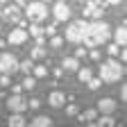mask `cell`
I'll return each instance as SVG.
<instances>
[{
  "label": "cell",
  "mask_w": 127,
  "mask_h": 127,
  "mask_svg": "<svg viewBox=\"0 0 127 127\" xmlns=\"http://www.w3.org/2000/svg\"><path fill=\"white\" fill-rule=\"evenodd\" d=\"M109 39H111V27H109V23H104V21L98 18V21L89 23L82 43L86 48H95V45H100V43H107Z\"/></svg>",
  "instance_id": "6da1fadb"
},
{
  "label": "cell",
  "mask_w": 127,
  "mask_h": 127,
  "mask_svg": "<svg viewBox=\"0 0 127 127\" xmlns=\"http://www.w3.org/2000/svg\"><path fill=\"white\" fill-rule=\"evenodd\" d=\"M123 73H125V68L120 66V61H116L114 57L100 64V79H102V82H118V79L123 77Z\"/></svg>",
  "instance_id": "7a4b0ae2"
},
{
  "label": "cell",
  "mask_w": 127,
  "mask_h": 127,
  "mask_svg": "<svg viewBox=\"0 0 127 127\" xmlns=\"http://www.w3.org/2000/svg\"><path fill=\"white\" fill-rule=\"evenodd\" d=\"M25 16L32 21V23H41V21H45L48 18V7H45V2H30L25 5Z\"/></svg>",
  "instance_id": "3957f363"
},
{
  "label": "cell",
  "mask_w": 127,
  "mask_h": 127,
  "mask_svg": "<svg viewBox=\"0 0 127 127\" xmlns=\"http://www.w3.org/2000/svg\"><path fill=\"white\" fill-rule=\"evenodd\" d=\"M86 27H89V23L82 18V21H73L70 25H68V30H66V39L70 41V43H82V39H84V34H86Z\"/></svg>",
  "instance_id": "277c9868"
},
{
  "label": "cell",
  "mask_w": 127,
  "mask_h": 127,
  "mask_svg": "<svg viewBox=\"0 0 127 127\" xmlns=\"http://www.w3.org/2000/svg\"><path fill=\"white\" fill-rule=\"evenodd\" d=\"M18 70V59L11 52H0V73L2 75H14Z\"/></svg>",
  "instance_id": "5b68a950"
},
{
  "label": "cell",
  "mask_w": 127,
  "mask_h": 127,
  "mask_svg": "<svg viewBox=\"0 0 127 127\" xmlns=\"http://www.w3.org/2000/svg\"><path fill=\"white\" fill-rule=\"evenodd\" d=\"M52 16H55V21H59V23H66L70 18V9L66 5V0H57V5L52 7Z\"/></svg>",
  "instance_id": "8992f818"
},
{
  "label": "cell",
  "mask_w": 127,
  "mask_h": 127,
  "mask_svg": "<svg viewBox=\"0 0 127 127\" xmlns=\"http://www.w3.org/2000/svg\"><path fill=\"white\" fill-rule=\"evenodd\" d=\"M27 30H23V27H14L11 32H9V36H7V41L11 43V45H23L25 41H27Z\"/></svg>",
  "instance_id": "52a82bcc"
},
{
  "label": "cell",
  "mask_w": 127,
  "mask_h": 127,
  "mask_svg": "<svg viewBox=\"0 0 127 127\" xmlns=\"http://www.w3.org/2000/svg\"><path fill=\"white\" fill-rule=\"evenodd\" d=\"M7 107H9V111H21V114H23V111L27 109V100H25V98H21L18 93H14L11 98L7 100Z\"/></svg>",
  "instance_id": "ba28073f"
},
{
  "label": "cell",
  "mask_w": 127,
  "mask_h": 127,
  "mask_svg": "<svg viewBox=\"0 0 127 127\" xmlns=\"http://www.w3.org/2000/svg\"><path fill=\"white\" fill-rule=\"evenodd\" d=\"M114 111H116V100L114 98L98 100V114H114Z\"/></svg>",
  "instance_id": "9c48e42d"
},
{
  "label": "cell",
  "mask_w": 127,
  "mask_h": 127,
  "mask_svg": "<svg viewBox=\"0 0 127 127\" xmlns=\"http://www.w3.org/2000/svg\"><path fill=\"white\" fill-rule=\"evenodd\" d=\"M64 102H66V93H64V91H52L50 95H48V104L55 107V109L64 107Z\"/></svg>",
  "instance_id": "30bf717a"
},
{
  "label": "cell",
  "mask_w": 127,
  "mask_h": 127,
  "mask_svg": "<svg viewBox=\"0 0 127 127\" xmlns=\"http://www.w3.org/2000/svg\"><path fill=\"white\" fill-rule=\"evenodd\" d=\"M7 125H9V127H25L27 120H25V116L21 114V111H11V116H9Z\"/></svg>",
  "instance_id": "8fae6325"
},
{
  "label": "cell",
  "mask_w": 127,
  "mask_h": 127,
  "mask_svg": "<svg viewBox=\"0 0 127 127\" xmlns=\"http://www.w3.org/2000/svg\"><path fill=\"white\" fill-rule=\"evenodd\" d=\"M114 41H116V45L125 48V43H127V27L125 25H120V27L114 30Z\"/></svg>",
  "instance_id": "7c38bea8"
},
{
  "label": "cell",
  "mask_w": 127,
  "mask_h": 127,
  "mask_svg": "<svg viewBox=\"0 0 127 127\" xmlns=\"http://www.w3.org/2000/svg\"><path fill=\"white\" fill-rule=\"evenodd\" d=\"M91 125H95V127H114V125H116V120L111 118V114H102L100 118L91 120Z\"/></svg>",
  "instance_id": "4fadbf2b"
},
{
  "label": "cell",
  "mask_w": 127,
  "mask_h": 127,
  "mask_svg": "<svg viewBox=\"0 0 127 127\" xmlns=\"http://www.w3.org/2000/svg\"><path fill=\"white\" fill-rule=\"evenodd\" d=\"M61 66H64V70H68V73H75V70L79 68V59H77V57H64Z\"/></svg>",
  "instance_id": "5bb4252c"
},
{
  "label": "cell",
  "mask_w": 127,
  "mask_h": 127,
  "mask_svg": "<svg viewBox=\"0 0 127 127\" xmlns=\"http://www.w3.org/2000/svg\"><path fill=\"white\" fill-rule=\"evenodd\" d=\"M32 127H50L52 125V118L50 116H36L34 120H30Z\"/></svg>",
  "instance_id": "9a60e30c"
},
{
  "label": "cell",
  "mask_w": 127,
  "mask_h": 127,
  "mask_svg": "<svg viewBox=\"0 0 127 127\" xmlns=\"http://www.w3.org/2000/svg\"><path fill=\"white\" fill-rule=\"evenodd\" d=\"M75 73H77V77H79V82H82V84H86V82H89V79L93 77V73H91V68H86V66H84V68H82V66H79V68H77Z\"/></svg>",
  "instance_id": "2e32d148"
},
{
  "label": "cell",
  "mask_w": 127,
  "mask_h": 127,
  "mask_svg": "<svg viewBox=\"0 0 127 127\" xmlns=\"http://www.w3.org/2000/svg\"><path fill=\"white\" fill-rule=\"evenodd\" d=\"M95 118H98V109H86V111L79 114V120H82V123H91Z\"/></svg>",
  "instance_id": "e0dca14e"
},
{
  "label": "cell",
  "mask_w": 127,
  "mask_h": 127,
  "mask_svg": "<svg viewBox=\"0 0 127 127\" xmlns=\"http://www.w3.org/2000/svg\"><path fill=\"white\" fill-rule=\"evenodd\" d=\"M27 34H30V36H34V39H39V36H45V32H43V27H41L39 23H32Z\"/></svg>",
  "instance_id": "ac0fdd59"
},
{
  "label": "cell",
  "mask_w": 127,
  "mask_h": 127,
  "mask_svg": "<svg viewBox=\"0 0 127 127\" xmlns=\"http://www.w3.org/2000/svg\"><path fill=\"white\" fill-rule=\"evenodd\" d=\"M30 57L32 59H43L45 57V48L43 45H34V48H32V52H30Z\"/></svg>",
  "instance_id": "d6986e66"
},
{
  "label": "cell",
  "mask_w": 127,
  "mask_h": 127,
  "mask_svg": "<svg viewBox=\"0 0 127 127\" xmlns=\"http://www.w3.org/2000/svg\"><path fill=\"white\" fill-rule=\"evenodd\" d=\"M32 66H34V64H32V59H25V61H18V70H23L25 75H30V73H32Z\"/></svg>",
  "instance_id": "ffe728a7"
},
{
  "label": "cell",
  "mask_w": 127,
  "mask_h": 127,
  "mask_svg": "<svg viewBox=\"0 0 127 127\" xmlns=\"http://www.w3.org/2000/svg\"><path fill=\"white\" fill-rule=\"evenodd\" d=\"M21 86L27 89V91H30V89H34V86H36V77H30V75H27V77L23 79V84H21Z\"/></svg>",
  "instance_id": "44dd1931"
},
{
  "label": "cell",
  "mask_w": 127,
  "mask_h": 127,
  "mask_svg": "<svg viewBox=\"0 0 127 127\" xmlns=\"http://www.w3.org/2000/svg\"><path fill=\"white\" fill-rule=\"evenodd\" d=\"M32 73H34V77H45L48 75V68L45 66H32Z\"/></svg>",
  "instance_id": "7402d4cb"
},
{
  "label": "cell",
  "mask_w": 127,
  "mask_h": 127,
  "mask_svg": "<svg viewBox=\"0 0 127 127\" xmlns=\"http://www.w3.org/2000/svg\"><path fill=\"white\" fill-rule=\"evenodd\" d=\"M86 84H89V89H91V91H95V89H100V86H102V79H100V77H91Z\"/></svg>",
  "instance_id": "603a6c76"
},
{
  "label": "cell",
  "mask_w": 127,
  "mask_h": 127,
  "mask_svg": "<svg viewBox=\"0 0 127 127\" xmlns=\"http://www.w3.org/2000/svg\"><path fill=\"white\" fill-rule=\"evenodd\" d=\"M61 43H64V39H61V36H57V34H52V36H50V45H52V48H59Z\"/></svg>",
  "instance_id": "cb8c5ba5"
},
{
  "label": "cell",
  "mask_w": 127,
  "mask_h": 127,
  "mask_svg": "<svg viewBox=\"0 0 127 127\" xmlns=\"http://www.w3.org/2000/svg\"><path fill=\"white\" fill-rule=\"evenodd\" d=\"M107 50H109V55H111V57H116V55L120 52V45H116V43H111V45L107 48Z\"/></svg>",
  "instance_id": "d4e9b609"
},
{
  "label": "cell",
  "mask_w": 127,
  "mask_h": 127,
  "mask_svg": "<svg viewBox=\"0 0 127 127\" xmlns=\"http://www.w3.org/2000/svg\"><path fill=\"white\" fill-rule=\"evenodd\" d=\"M66 114L68 116H77V104H68L66 107Z\"/></svg>",
  "instance_id": "484cf974"
},
{
  "label": "cell",
  "mask_w": 127,
  "mask_h": 127,
  "mask_svg": "<svg viewBox=\"0 0 127 127\" xmlns=\"http://www.w3.org/2000/svg\"><path fill=\"white\" fill-rule=\"evenodd\" d=\"M43 32H45V36H52L57 30H55V25H48V27H43Z\"/></svg>",
  "instance_id": "4316f807"
},
{
  "label": "cell",
  "mask_w": 127,
  "mask_h": 127,
  "mask_svg": "<svg viewBox=\"0 0 127 127\" xmlns=\"http://www.w3.org/2000/svg\"><path fill=\"white\" fill-rule=\"evenodd\" d=\"M0 86H9V75H2V77H0Z\"/></svg>",
  "instance_id": "83f0119b"
},
{
  "label": "cell",
  "mask_w": 127,
  "mask_h": 127,
  "mask_svg": "<svg viewBox=\"0 0 127 127\" xmlns=\"http://www.w3.org/2000/svg\"><path fill=\"white\" fill-rule=\"evenodd\" d=\"M39 104H41L39 100H30V102H27V107H32V109H39Z\"/></svg>",
  "instance_id": "f1b7e54d"
},
{
  "label": "cell",
  "mask_w": 127,
  "mask_h": 127,
  "mask_svg": "<svg viewBox=\"0 0 127 127\" xmlns=\"http://www.w3.org/2000/svg\"><path fill=\"white\" fill-rule=\"evenodd\" d=\"M120 100H123V102L127 100V86H123V89H120Z\"/></svg>",
  "instance_id": "f546056e"
},
{
  "label": "cell",
  "mask_w": 127,
  "mask_h": 127,
  "mask_svg": "<svg viewBox=\"0 0 127 127\" xmlns=\"http://www.w3.org/2000/svg\"><path fill=\"white\" fill-rule=\"evenodd\" d=\"M84 55H86V50H84V48H77V52H75V57L79 59V57H84Z\"/></svg>",
  "instance_id": "4dcf8cb0"
},
{
  "label": "cell",
  "mask_w": 127,
  "mask_h": 127,
  "mask_svg": "<svg viewBox=\"0 0 127 127\" xmlns=\"http://www.w3.org/2000/svg\"><path fill=\"white\" fill-rule=\"evenodd\" d=\"M91 59H100V52L98 50H91Z\"/></svg>",
  "instance_id": "1f68e13d"
},
{
  "label": "cell",
  "mask_w": 127,
  "mask_h": 127,
  "mask_svg": "<svg viewBox=\"0 0 127 127\" xmlns=\"http://www.w3.org/2000/svg\"><path fill=\"white\" fill-rule=\"evenodd\" d=\"M107 5H120V0H107Z\"/></svg>",
  "instance_id": "d6a6232c"
},
{
  "label": "cell",
  "mask_w": 127,
  "mask_h": 127,
  "mask_svg": "<svg viewBox=\"0 0 127 127\" xmlns=\"http://www.w3.org/2000/svg\"><path fill=\"white\" fill-rule=\"evenodd\" d=\"M16 2H18V5H27V2H30V0H16Z\"/></svg>",
  "instance_id": "836d02e7"
},
{
  "label": "cell",
  "mask_w": 127,
  "mask_h": 127,
  "mask_svg": "<svg viewBox=\"0 0 127 127\" xmlns=\"http://www.w3.org/2000/svg\"><path fill=\"white\" fill-rule=\"evenodd\" d=\"M41 2H50V0H41Z\"/></svg>",
  "instance_id": "e575fe53"
},
{
  "label": "cell",
  "mask_w": 127,
  "mask_h": 127,
  "mask_svg": "<svg viewBox=\"0 0 127 127\" xmlns=\"http://www.w3.org/2000/svg\"><path fill=\"white\" fill-rule=\"evenodd\" d=\"M0 2H7V0H0Z\"/></svg>",
  "instance_id": "d590c367"
},
{
  "label": "cell",
  "mask_w": 127,
  "mask_h": 127,
  "mask_svg": "<svg viewBox=\"0 0 127 127\" xmlns=\"http://www.w3.org/2000/svg\"><path fill=\"white\" fill-rule=\"evenodd\" d=\"M0 16H2V9H0Z\"/></svg>",
  "instance_id": "8d00e7d4"
}]
</instances>
